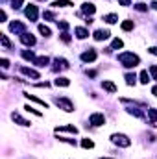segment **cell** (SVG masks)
<instances>
[{"label":"cell","instance_id":"obj_1","mask_svg":"<svg viewBox=\"0 0 157 159\" xmlns=\"http://www.w3.org/2000/svg\"><path fill=\"white\" fill-rule=\"evenodd\" d=\"M118 61L126 69H133V67H137L141 63V57L137 54H133V52H122V54H118Z\"/></svg>","mask_w":157,"mask_h":159},{"label":"cell","instance_id":"obj_2","mask_svg":"<svg viewBox=\"0 0 157 159\" xmlns=\"http://www.w3.org/2000/svg\"><path fill=\"white\" fill-rule=\"evenodd\" d=\"M54 104H56L59 109H63L65 113H72V111H74V104H72L69 98H65V96H61V98L56 96V98H54Z\"/></svg>","mask_w":157,"mask_h":159},{"label":"cell","instance_id":"obj_3","mask_svg":"<svg viewBox=\"0 0 157 159\" xmlns=\"http://www.w3.org/2000/svg\"><path fill=\"white\" fill-rule=\"evenodd\" d=\"M111 141H113L117 146H122V148L131 146V139H129L128 135H124V133H113V135H111Z\"/></svg>","mask_w":157,"mask_h":159},{"label":"cell","instance_id":"obj_4","mask_svg":"<svg viewBox=\"0 0 157 159\" xmlns=\"http://www.w3.org/2000/svg\"><path fill=\"white\" fill-rule=\"evenodd\" d=\"M24 15L34 22V20H37V15H39V11H37V6L35 4H28L26 6V9H24Z\"/></svg>","mask_w":157,"mask_h":159},{"label":"cell","instance_id":"obj_5","mask_svg":"<svg viewBox=\"0 0 157 159\" xmlns=\"http://www.w3.org/2000/svg\"><path fill=\"white\" fill-rule=\"evenodd\" d=\"M89 122L98 128V126H104V124H105V117H104V113H92V115L89 117Z\"/></svg>","mask_w":157,"mask_h":159},{"label":"cell","instance_id":"obj_6","mask_svg":"<svg viewBox=\"0 0 157 159\" xmlns=\"http://www.w3.org/2000/svg\"><path fill=\"white\" fill-rule=\"evenodd\" d=\"M9 30H11L13 34H19V35L26 34V26H24L20 20H15V22H11V24H9Z\"/></svg>","mask_w":157,"mask_h":159},{"label":"cell","instance_id":"obj_7","mask_svg":"<svg viewBox=\"0 0 157 159\" xmlns=\"http://www.w3.org/2000/svg\"><path fill=\"white\" fill-rule=\"evenodd\" d=\"M96 50L94 48H89V50H85L83 54H81V61H85V63H92L94 59H96Z\"/></svg>","mask_w":157,"mask_h":159},{"label":"cell","instance_id":"obj_8","mask_svg":"<svg viewBox=\"0 0 157 159\" xmlns=\"http://www.w3.org/2000/svg\"><path fill=\"white\" fill-rule=\"evenodd\" d=\"M20 43H22V44H26V46H34V44H35V37H34L32 34H28V32H26V34H22V35H20Z\"/></svg>","mask_w":157,"mask_h":159},{"label":"cell","instance_id":"obj_9","mask_svg":"<svg viewBox=\"0 0 157 159\" xmlns=\"http://www.w3.org/2000/svg\"><path fill=\"white\" fill-rule=\"evenodd\" d=\"M109 35H111L109 30H96L92 37H94V41H105V39H109Z\"/></svg>","mask_w":157,"mask_h":159},{"label":"cell","instance_id":"obj_10","mask_svg":"<svg viewBox=\"0 0 157 159\" xmlns=\"http://www.w3.org/2000/svg\"><path fill=\"white\" fill-rule=\"evenodd\" d=\"M20 70H22V74H26L28 78H34V80H39V78H41V74L37 72V70H34V69H28V67H22Z\"/></svg>","mask_w":157,"mask_h":159},{"label":"cell","instance_id":"obj_11","mask_svg":"<svg viewBox=\"0 0 157 159\" xmlns=\"http://www.w3.org/2000/svg\"><path fill=\"white\" fill-rule=\"evenodd\" d=\"M102 87H104L107 93H111V94L117 93V85H115L113 81H109V80H104V81H102Z\"/></svg>","mask_w":157,"mask_h":159},{"label":"cell","instance_id":"obj_12","mask_svg":"<svg viewBox=\"0 0 157 159\" xmlns=\"http://www.w3.org/2000/svg\"><path fill=\"white\" fill-rule=\"evenodd\" d=\"M81 11H83L85 15H92V13L96 11V6H94V4H91V2H85V4L81 6Z\"/></svg>","mask_w":157,"mask_h":159},{"label":"cell","instance_id":"obj_13","mask_svg":"<svg viewBox=\"0 0 157 159\" xmlns=\"http://www.w3.org/2000/svg\"><path fill=\"white\" fill-rule=\"evenodd\" d=\"M70 65L65 57H56V69H61V70H67Z\"/></svg>","mask_w":157,"mask_h":159},{"label":"cell","instance_id":"obj_14","mask_svg":"<svg viewBox=\"0 0 157 159\" xmlns=\"http://www.w3.org/2000/svg\"><path fill=\"white\" fill-rule=\"evenodd\" d=\"M11 119L15 120V122H17V124H20V126H30V124H32V122H30V120L22 119V117H20V115H19V113H15V111H13V113H11Z\"/></svg>","mask_w":157,"mask_h":159},{"label":"cell","instance_id":"obj_15","mask_svg":"<svg viewBox=\"0 0 157 159\" xmlns=\"http://www.w3.org/2000/svg\"><path fill=\"white\" fill-rule=\"evenodd\" d=\"M102 20H104V22H107V24H115V22H118V15H117V13L104 15V17H102Z\"/></svg>","mask_w":157,"mask_h":159},{"label":"cell","instance_id":"obj_16","mask_svg":"<svg viewBox=\"0 0 157 159\" xmlns=\"http://www.w3.org/2000/svg\"><path fill=\"white\" fill-rule=\"evenodd\" d=\"M24 96H26L28 100H32V102H35V104H39V106H43L44 109L48 107V104H46L44 100H39V98H37V96H34V94H28V93H24Z\"/></svg>","mask_w":157,"mask_h":159},{"label":"cell","instance_id":"obj_17","mask_svg":"<svg viewBox=\"0 0 157 159\" xmlns=\"http://www.w3.org/2000/svg\"><path fill=\"white\" fill-rule=\"evenodd\" d=\"M74 32H76V37H78V39H85V37H89V30H87V28H81V26H78Z\"/></svg>","mask_w":157,"mask_h":159},{"label":"cell","instance_id":"obj_18","mask_svg":"<svg viewBox=\"0 0 157 159\" xmlns=\"http://www.w3.org/2000/svg\"><path fill=\"white\" fill-rule=\"evenodd\" d=\"M54 83H56L57 87H69V85H70V80H69V78H65V76H59V78L56 80Z\"/></svg>","mask_w":157,"mask_h":159},{"label":"cell","instance_id":"obj_19","mask_svg":"<svg viewBox=\"0 0 157 159\" xmlns=\"http://www.w3.org/2000/svg\"><path fill=\"white\" fill-rule=\"evenodd\" d=\"M48 61H50V59H48L46 56H39V57H35V61H34V63H35L37 67H46V65H48Z\"/></svg>","mask_w":157,"mask_h":159},{"label":"cell","instance_id":"obj_20","mask_svg":"<svg viewBox=\"0 0 157 159\" xmlns=\"http://www.w3.org/2000/svg\"><path fill=\"white\" fill-rule=\"evenodd\" d=\"M54 7H69V6H74L70 0H56L54 4H52Z\"/></svg>","mask_w":157,"mask_h":159},{"label":"cell","instance_id":"obj_21","mask_svg":"<svg viewBox=\"0 0 157 159\" xmlns=\"http://www.w3.org/2000/svg\"><path fill=\"white\" fill-rule=\"evenodd\" d=\"M56 131H70V133H78V128H76V126H59V128H56Z\"/></svg>","mask_w":157,"mask_h":159},{"label":"cell","instance_id":"obj_22","mask_svg":"<svg viewBox=\"0 0 157 159\" xmlns=\"http://www.w3.org/2000/svg\"><path fill=\"white\" fill-rule=\"evenodd\" d=\"M124 78H126V83H128V85H135V83H137V76H135V72H128Z\"/></svg>","mask_w":157,"mask_h":159},{"label":"cell","instance_id":"obj_23","mask_svg":"<svg viewBox=\"0 0 157 159\" xmlns=\"http://www.w3.org/2000/svg\"><path fill=\"white\" fill-rule=\"evenodd\" d=\"M146 111H148V117H150V120H152V124L157 126V109H150V107H148Z\"/></svg>","mask_w":157,"mask_h":159},{"label":"cell","instance_id":"obj_24","mask_svg":"<svg viewBox=\"0 0 157 159\" xmlns=\"http://www.w3.org/2000/svg\"><path fill=\"white\" fill-rule=\"evenodd\" d=\"M0 43H2V46L7 50V48H11V43H9V39H7V35L6 34H0Z\"/></svg>","mask_w":157,"mask_h":159},{"label":"cell","instance_id":"obj_25","mask_svg":"<svg viewBox=\"0 0 157 159\" xmlns=\"http://www.w3.org/2000/svg\"><path fill=\"white\" fill-rule=\"evenodd\" d=\"M22 57L28 59V61H35V54L32 50H22Z\"/></svg>","mask_w":157,"mask_h":159},{"label":"cell","instance_id":"obj_26","mask_svg":"<svg viewBox=\"0 0 157 159\" xmlns=\"http://www.w3.org/2000/svg\"><path fill=\"white\" fill-rule=\"evenodd\" d=\"M139 78H141V83H142V85H148V81H150V74H148V70H142Z\"/></svg>","mask_w":157,"mask_h":159},{"label":"cell","instance_id":"obj_27","mask_svg":"<svg viewBox=\"0 0 157 159\" xmlns=\"http://www.w3.org/2000/svg\"><path fill=\"white\" fill-rule=\"evenodd\" d=\"M39 32L44 35V37H50L52 35V32H50V28L48 26H44V24H39Z\"/></svg>","mask_w":157,"mask_h":159},{"label":"cell","instance_id":"obj_28","mask_svg":"<svg viewBox=\"0 0 157 159\" xmlns=\"http://www.w3.org/2000/svg\"><path fill=\"white\" fill-rule=\"evenodd\" d=\"M133 26H135V24H133V20H124V22H122V30H124V32L133 30Z\"/></svg>","mask_w":157,"mask_h":159},{"label":"cell","instance_id":"obj_29","mask_svg":"<svg viewBox=\"0 0 157 159\" xmlns=\"http://www.w3.org/2000/svg\"><path fill=\"white\" fill-rule=\"evenodd\" d=\"M122 46H124L122 39H113V44H111V48H109V50H117V48H122Z\"/></svg>","mask_w":157,"mask_h":159},{"label":"cell","instance_id":"obj_30","mask_svg":"<svg viewBox=\"0 0 157 159\" xmlns=\"http://www.w3.org/2000/svg\"><path fill=\"white\" fill-rule=\"evenodd\" d=\"M43 17H44L46 20H56V13H54V11H48V9L43 13Z\"/></svg>","mask_w":157,"mask_h":159},{"label":"cell","instance_id":"obj_31","mask_svg":"<svg viewBox=\"0 0 157 159\" xmlns=\"http://www.w3.org/2000/svg\"><path fill=\"white\" fill-rule=\"evenodd\" d=\"M81 146H83V148H92V146H94V143H92V139H89V137H87V139H83V141H81Z\"/></svg>","mask_w":157,"mask_h":159},{"label":"cell","instance_id":"obj_32","mask_svg":"<svg viewBox=\"0 0 157 159\" xmlns=\"http://www.w3.org/2000/svg\"><path fill=\"white\" fill-rule=\"evenodd\" d=\"M24 109H26V111H28V113H34V115H37V117H41V115H43V113H41V111H37V109H34V107H32V106H26V107H24Z\"/></svg>","mask_w":157,"mask_h":159},{"label":"cell","instance_id":"obj_33","mask_svg":"<svg viewBox=\"0 0 157 159\" xmlns=\"http://www.w3.org/2000/svg\"><path fill=\"white\" fill-rule=\"evenodd\" d=\"M57 26H59L63 32H67V30H69V22H65V20H57Z\"/></svg>","mask_w":157,"mask_h":159},{"label":"cell","instance_id":"obj_34","mask_svg":"<svg viewBox=\"0 0 157 159\" xmlns=\"http://www.w3.org/2000/svg\"><path fill=\"white\" fill-rule=\"evenodd\" d=\"M137 11H148V6L146 4H137V6H133Z\"/></svg>","mask_w":157,"mask_h":159},{"label":"cell","instance_id":"obj_35","mask_svg":"<svg viewBox=\"0 0 157 159\" xmlns=\"http://www.w3.org/2000/svg\"><path fill=\"white\" fill-rule=\"evenodd\" d=\"M20 6H22V0H11V7L13 9H19Z\"/></svg>","mask_w":157,"mask_h":159},{"label":"cell","instance_id":"obj_36","mask_svg":"<svg viewBox=\"0 0 157 159\" xmlns=\"http://www.w3.org/2000/svg\"><path fill=\"white\" fill-rule=\"evenodd\" d=\"M150 74H152L154 80H157V65H152V67H150Z\"/></svg>","mask_w":157,"mask_h":159},{"label":"cell","instance_id":"obj_37","mask_svg":"<svg viewBox=\"0 0 157 159\" xmlns=\"http://www.w3.org/2000/svg\"><path fill=\"white\" fill-rule=\"evenodd\" d=\"M59 37H61V41H63V43H70V35H69L67 32H63V34H61Z\"/></svg>","mask_w":157,"mask_h":159},{"label":"cell","instance_id":"obj_38","mask_svg":"<svg viewBox=\"0 0 157 159\" xmlns=\"http://www.w3.org/2000/svg\"><path fill=\"white\" fill-rule=\"evenodd\" d=\"M0 63H2V69H7V67H9V61H7L6 57H4V59H2Z\"/></svg>","mask_w":157,"mask_h":159},{"label":"cell","instance_id":"obj_39","mask_svg":"<svg viewBox=\"0 0 157 159\" xmlns=\"http://www.w3.org/2000/svg\"><path fill=\"white\" fill-rule=\"evenodd\" d=\"M117 2H120V4H122V6H126V7H128V6H131V4H129V0H117Z\"/></svg>","mask_w":157,"mask_h":159},{"label":"cell","instance_id":"obj_40","mask_svg":"<svg viewBox=\"0 0 157 159\" xmlns=\"http://www.w3.org/2000/svg\"><path fill=\"white\" fill-rule=\"evenodd\" d=\"M87 76H91V78H94V76H96V70H87Z\"/></svg>","mask_w":157,"mask_h":159},{"label":"cell","instance_id":"obj_41","mask_svg":"<svg viewBox=\"0 0 157 159\" xmlns=\"http://www.w3.org/2000/svg\"><path fill=\"white\" fill-rule=\"evenodd\" d=\"M150 54H154V56H157V46H152V48H150Z\"/></svg>","mask_w":157,"mask_h":159},{"label":"cell","instance_id":"obj_42","mask_svg":"<svg viewBox=\"0 0 157 159\" xmlns=\"http://www.w3.org/2000/svg\"><path fill=\"white\" fill-rule=\"evenodd\" d=\"M152 94H154V96H157V85H154V87H152Z\"/></svg>","mask_w":157,"mask_h":159},{"label":"cell","instance_id":"obj_43","mask_svg":"<svg viewBox=\"0 0 157 159\" xmlns=\"http://www.w3.org/2000/svg\"><path fill=\"white\" fill-rule=\"evenodd\" d=\"M152 7H154V9H157V2H155V0L152 2Z\"/></svg>","mask_w":157,"mask_h":159},{"label":"cell","instance_id":"obj_44","mask_svg":"<svg viewBox=\"0 0 157 159\" xmlns=\"http://www.w3.org/2000/svg\"><path fill=\"white\" fill-rule=\"evenodd\" d=\"M100 159H113V157H100Z\"/></svg>","mask_w":157,"mask_h":159},{"label":"cell","instance_id":"obj_45","mask_svg":"<svg viewBox=\"0 0 157 159\" xmlns=\"http://www.w3.org/2000/svg\"><path fill=\"white\" fill-rule=\"evenodd\" d=\"M26 159H34V157H26Z\"/></svg>","mask_w":157,"mask_h":159},{"label":"cell","instance_id":"obj_46","mask_svg":"<svg viewBox=\"0 0 157 159\" xmlns=\"http://www.w3.org/2000/svg\"><path fill=\"white\" fill-rule=\"evenodd\" d=\"M43 2H44V0H43Z\"/></svg>","mask_w":157,"mask_h":159}]
</instances>
